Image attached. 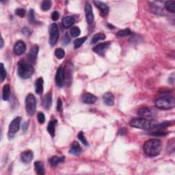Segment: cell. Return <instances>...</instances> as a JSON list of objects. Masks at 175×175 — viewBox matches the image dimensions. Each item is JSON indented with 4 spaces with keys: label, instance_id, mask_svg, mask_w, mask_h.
Wrapping results in <instances>:
<instances>
[{
    "label": "cell",
    "instance_id": "1",
    "mask_svg": "<svg viewBox=\"0 0 175 175\" xmlns=\"http://www.w3.org/2000/svg\"><path fill=\"white\" fill-rule=\"evenodd\" d=\"M161 142L158 139H151L147 140L144 144V151L147 155L155 157L161 151Z\"/></svg>",
    "mask_w": 175,
    "mask_h": 175
},
{
    "label": "cell",
    "instance_id": "2",
    "mask_svg": "<svg viewBox=\"0 0 175 175\" xmlns=\"http://www.w3.org/2000/svg\"><path fill=\"white\" fill-rule=\"evenodd\" d=\"M157 124V122L155 120L147 119L142 118V117L134 118L130 122V125L133 127L145 130H150L155 128Z\"/></svg>",
    "mask_w": 175,
    "mask_h": 175
},
{
    "label": "cell",
    "instance_id": "3",
    "mask_svg": "<svg viewBox=\"0 0 175 175\" xmlns=\"http://www.w3.org/2000/svg\"><path fill=\"white\" fill-rule=\"evenodd\" d=\"M155 106L158 109H170L175 107V99L170 95L161 97L155 101Z\"/></svg>",
    "mask_w": 175,
    "mask_h": 175
},
{
    "label": "cell",
    "instance_id": "4",
    "mask_svg": "<svg viewBox=\"0 0 175 175\" xmlns=\"http://www.w3.org/2000/svg\"><path fill=\"white\" fill-rule=\"evenodd\" d=\"M34 72V68L31 64L21 62L18 66V75L23 79L30 78Z\"/></svg>",
    "mask_w": 175,
    "mask_h": 175
},
{
    "label": "cell",
    "instance_id": "5",
    "mask_svg": "<svg viewBox=\"0 0 175 175\" xmlns=\"http://www.w3.org/2000/svg\"><path fill=\"white\" fill-rule=\"evenodd\" d=\"M26 112L29 116H33L36 109V100L33 94H29L26 99Z\"/></svg>",
    "mask_w": 175,
    "mask_h": 175
},
{
    "label": "cell",
    "instance_id": "6",
    "mask_svg": "<svg viewBox=\"0 0 175 175\" xmlns=\"http://www.w3.org/2000/svg\"><path fill=\"white\" fill-rule=\"evenodd\" d=\"M49 44L53 47L57 43L59 38V29L57 24L52 23L49 26Z\"/></svg>",
    "mask_w": 175,
    "mask_h": 175
},
{
    "label": "cell",
    "instance_id": "7",
    "mask_svg": "<svg viewBox=\"0 0 175 175\" xmlns=\"http://www.w3.org/2000/svg\"><path fill=\"white\" fill-rule=\"evenodd\" d=\"M137 114L142 118L151 120H155L157 116L156 112L150 107H142V108L139 109Z\"/></svg>",
    "mask_w": 175,
    "mask_h": 175
},
{
    "label": "cell",
    "instance_id": "8",
    "mask_svg": "<svg viewBox=\"0 0 175 175\" xmlns=\"http://www.w3.org/2000/svg\"><path fill=\"white\" fill-rule=\"evenodd\" d=\"M21 117H17L10 124L9 129H8V137L11 138V137H13L14 134L17 133L20 128V123H21Z\"/></svg>",
    "mask_w": 175,
    "mask_h": 175
},
{
    "label": "cell",
    "instance_id": "9",
    "mask_svg": "<svg viewBox=\"0 0 175 175\" xmlns=\"http://www.w3.org/2000/svg\"><path fill=\"white\" fill-rule=\"evenodd\" d=\"M109 46H110V42H102V43L96 45L92 49V50H93L94 52H95L96 54L100 55V56H103Z\"/></svg>",
    "mask_w": 175,
    "mask_h": 175
},
{
    "label": "cell",
    "instance_id": "10",
    "mask_svg": "<svg viewBox=\"0 0 175 175\" xmlns=\"http://www.w3.org/2000/svg\"><path fill=\"white\" fill-rule=\"evenodd\" d=\"M72 65L69 64L64 70V83L67 86H69L72 84Z\"/></svg>",
    "mask_w": 175,
    "mask_h": 175
},
{
    "label": "cell",
    "instance_id": "11",
    "mask_svg": "<svg viewBox=\"0 0 175 175\" xmlns=\"http://www.w3.org/2000/svg\"><path fill=\"white\" fill-rule=\"evenodd\" d=\"M85 14L88 23L92 24L94 21V14L92 12V7L89 2H86L85 4Z\"/></svg>",
    "mask_w": 175,
    "mask_h": 175
},
{
    "label": "cell",
    "instance_id": "12",
    "mask_svg": "<svg viewBox=\"0 0 175 175\" xmlns=\"http://www.w3.org/2000/svg\"><path fill=\"white\" fill-rule=\"evenodd\" d=\"M26 51V45L23 41H19L16 42L14 47V52L17 56H20L25 53Z\"/></svg>",
    "mask_w": 175,
    "mask_h": 175
},
{
    "label": "cell",
    "instance_id": "13",
    "mask_svg": "<svg viewBox=\"0 0 175 175\" xmlns=\"http://www.w3.org/2000/svg\"><path fill=\"white\" fill-rule=\"evenodd\" d=\"M56 83L57 86L62 87L64 83V69L62 67H59L57 70L56 75Z\"/></svg>",
    "mask_w": 175,
    "mask_h": 175
},
{
    "label": "cell",
    "instance_id": "14",
    "mask_svg": "<svg viewBox=\"0 0 175 175\" xmlns=\"http://www.w3.org/2000/svg\"><path fill=\"white\" fill-rule=\"evenodd\" d=\"M39 51V47L37 45H34L32 46L28 54V59L31 63H34L36 60L37 55Z\"/></svg>",
    "mask_w": 175,
    "mask_h": 175
},
{
    "label": "cell",
    "instance_id": "15",
    "mask_svg": "<svg viewBox=\"0 0 175 175\" xmlns=\"http://www.w3.org/2000/svg\"><path fill=\"white\" fill-rule=\"evenodd\" d=\"M33 157H34L33 152L30 151V150H27V151L22 152L21 154V161H23V163L26 164H28L29 162H31L32 159H33Z\"/></svg>",
    "mask_w": 175,
    "mask_h": 175
},
{
    "label": "cell",
    "instance_id": "16",
    "mask_svg": "<svg viewBox=\"0 0 175 175\" xmlns=\"http://www.w3.org/2000/svg\"><path fill=\"white\" fill-rule=\"evenodd\" d=\"M82 101L85 103L87 104H92L94 103H95L97 101V97L92 94L91 93H89V92H87V93H85L83 96H82Z\"/></svg>",
    "mask_w": 175,
    "mask_h": 175
},
{
    "label": "cell",
    "instance_id": "17",
    "mask_svg": "<svg viewBox=\"0 0 175 175\" xmlns=\"http://www.w3.org/2000/svg\"><path fill=\"white\" fill-rule=\"evenodd\" d=\"M94 3L96 5V6L97 7V8L100 10V11H101V12L103 16L107 15V14H108L109 8L106 4H104L103 3V2H100V1H94Z\"/></svg>",
    "mask_w": 175,
    "mask_h": 175
},
{
    "label": "cell",
    "instance_id": "18",
    "mask_svg": "<svg viewBox=\"0 0 175 175\" xmlns=\"http://www.w3.org/2000/svg\"><path fill=\"white\" fill-rule=\"evenodd\" d=\"M81 152H82V150L78 142H74L72 144L71 149L69 150V153L72 155H79Z\"/></svg>",
    "mask_w": 175,
    "mask_h": 175
},
{
    "label": "cell",
    "instance_id": "19",
    "mask_svg": "<svg viewBox=\"0 0 175 175\" xmlns=\"http://www.w3.org/2000/svg\"><path fill=\"white\" fill-rule=\"evenodd\" d=\"M103 102L106 106H112L114 103V97L111 92H107L103 97Z\"/></svg>",
    "mask_w": 175,
    "mask_h": 175
},
{
    "label": "cell",
    "instance_id": "20",
    "mask_svg": "<svg viewBox=\"0 0 175 175\" xmlns=\"http://www.w3.org/2000/svg\"><path fill=\"white\" fill-rule=\"evenodd\" d=\"M52 103V94L51 92H48L42 99V104L45 108L48 109Z\"/></svg>",
    "mask_w": 175,
    "mask_h": 175
},
{
    "label": "cell",
    "instance_id": "21",
    "mask_svg": "<svg viewBox=\"0 0 175 175\" xmlns=\"http://www.w3.org/2000/svg\"><path fill=\"white\" fill-rule=\"evenodd\" d=\"M64 157L53 156L49 159V161L52 167H56L59 164L63 163L64 161Z\"/></svg>",
    "mask_w": 175,
    "mask_h": 175
},
{
    "label": "cell",
    "instance_id": "22",
    "mask_svg": "<svg viewBox=\"0 0 175 175\" xmlns=\"http://www.w3.org/2000/svg\"><path fill=\"white\" fill-rule=\"evenodd\" d=\"M75 23V19L73 17L71 16H67L62 19V26L65 28H69L71 27L72 25Z\"/></svg>",
    "mask_w": 175,
    "mask_h": 175
},
{
    "label": "cell",
    "instance_id": "23",
    "mask_svg": "<svg viewBox=\"0 0 175 175\" xmlns=\"http://www.w3.org/2000/svg\"><path fill=\"white\" fill-rule=\"evenodd\" d=\"M57 123L56 120H54L49 122L48 126H47V131L48 133L51 135L52 137L55 136V134H56V125Z\"/></svg>",
    "mask_w": 175,
    "mask_h": 175
},
{
    "label": "cell",
    "instance_id": "24",
    "mask_svg": "<svg viewBox=\"0 0 175 175\" xmlns=\"http://www.w3.org/2000/svg\"><path fill=\"white\" fill-rule=\"evenodd\" d=\"M11 95V88L8 84L4 85L2 90V98L4 101H8Z\"/></svg>",
    "mask_w": 175,
    "mask_h": 175
},
{
    "label": "cell",
    "instance_id": "25",
    "mask_svg": "<svg viewBox=\"0 0 175 175\" xmlns=\"http://www.w3.org/2000/svg\"><path fill=\"white\" fill-rule=\"evenodd\" d=\"M34 167L36 172L38 174H44L45 173V169L44 165L41 161H36L34 163Z\"/></svg>",
    "mask_w": 175,
    "mask_h": 175
},
{
    "label": "cell",
    "instance_id": "26",
    "mask_svg": "<svg viewBox=\"0 0 175 175\" xmlns=\"http://www.w3.org/2000/svg\"><path fill=\"white\" fill-rule=\"evenodd\" d=\"M43 79L40 77L36 81V92L38 94H41L43 92Z\"/></svg>",
    "mask_w": 175,
    "mask_h": 175
},
{
    "label": "cell",
    "instance_id": "27",
    "mask_svg": "<svg viewBox=\"0 0 175 175\" xmlns=\"http://www.w3.org/2000/svg\"><path fill=\"white\" fill-rule=\"evenodd\" d=\"M106 38V35L102 33H99L94 35V36L92 37L91 43L92 44H96L97 42H98L100 41H102V40H104Z\"/></svg>",
    "mask_w": 175,
    "mask_h": 175
},
{
    "label": "cell",
    "instance_id": "28",
    "mask_svg": "<svg viewBox=\"0 0 175 175\" xmlns=\"http://www.w3.org/2000/svg\"><path fill=\"white\" fill-rule=\"evenodd\" d=\"M165 8L170 12L174 13L175 12V2L174 1H168L165 3Z\"/></svg>",
    "mask_w": 175,
    "mask_h": 175
},
{
    "label": "cell",
    "instance_id": "29",
    "mask_svg": "<svg viewBox=\"0 0 175 175\" xmlns=\"http://www.w3.org/2000/svg\"><path fill=\"white\" fill-rule=\"evenodd\" d=\"M87 38L86 36L82 37V38H77L75 41H74V47L75 49L79 48V47H81L82 45L84 43V42L86 41Z\"/></svg>",
    "mask_w": 175,
    "mask_h": 175
},
{
    "label": "cell",
    "instance_id": "30",
    "mask_svg": "<svg viewBox=\"0 0 175 175\" xmlns=\"http://www.w3.org/2000/svg\"><path fill=\"white\" fill-rule=\"evenodd\" d=\"M52 3L51 1L49 0H46V1H44L42 2L41 4V9L43 11H47L51 8Z\"/></svg>",
    "mask_w": 175,
    "mask_h": 175
},
{
    "label": "cell",
    "instance_id": "31",
    "mask_svg": "<svg viewBox=\"0 0 175 175\" xmlns=\"http://www.w3.org/2000/svg\"><path fill=\"white\" fill-rule=\"evenodd\" d=\"M81 31L78 27H72L70 29V34L72 37H77L79 36Z\"/></svg>",
    "mask_w": 175,
    "mask_h": 175
},
{
    "label": "cell",
    "instance_id": "32",
    "mask_svg": "<svg viewBox=\"0 0 175 175\" xmlns=\"http://www.w3.org/2000/svg\"><path fill=\"white\" fill-rule=\"evenodd\" d=\"M131 34H132L131 32L130 31V29H122V30H121L117 32V36L120 37V38H121V37H125Z\"/></svg>",
    "mask_w": 175,
    "mask_h": 175
},
{
    "label": "cell",
    "instance_id": "33",
    "mask_svg": "<svg viewBox=\"0 0 175 175\" xmlns=\"http://www.w3.org/2000/svg\"><path fill=\"white\" fill-rule=\"evenodd\" d=\"M55 55L58 59H62L64 57L65 52L62 49L60 48H57L56 49V51H55Z\"/></svg>",
    "mask_w": 175,
    "mask_h": 175
},
{
    "label": "cell",
    "instance_id": "34",
    "mask_svg": "<svg viewBox=\"0 0 175 175\" xmlns=\"http://www.w3.org/2000/svg\"><path fill=\"white\" fill-rule=\"evenodd\" d=\"M78 138L79 139V140L85 145V146H88V141L86 140V137L84 136L83 131H80L78 134Z\"/></svg>",
    "mask_w": 175,
    "mask_h": 175
},
{
    "label": "cell",
    "instance_id": "35",
    "mask_svg": "<svg viewBox=\"0 0 175 175\" xmlns=\"http://www.w3.org/2000/svg\"><path fill=\"white\" fill-rule=\"evenodd\" d=\"M37 119H38V121L40 124H43L46 120L45 116L42 112H38V115H37Z\"/></svg>",
    "mask_w": 175,
    "mask_h": 175
},
{
    "label": "cell",
    "instance_id": "36",
    "mask_svg": "<svg viewBox=\"0 0 175 175\" xmlns=\"http://www.w3.org/2000/svg\"><path fill=\"white\" fill-rule=\"evenodd\" d=\"M1 81H4V80L6 79V71L5 69L4 64L1 63Z\"/></svg>",
    "mask_w": 175,
    "mask_h": 175
},
{
    "label": "cell",
    "instance_id": "37",
    "mask_svg": "<svg viewBox=\"0 0 175 175\" xmlns=\"http://www.w3.org/2000/svg\"><path fill=\"white\" fill-rule=\"evenodd\" d=\"M151 136H155L157 137H164L166 136V135H167V133L165 131H157L155 132H152V133L151 134Z\"/></svg>",
    "mask_w": 175,
    "mask_h": 175
},
{
    "label": "cell",
    "instance_id": "38",
    "mask_svg": "<svg viewBox=\"0 0 175 175\" xmlns=\"http://www.w3.org/2000/svg\"><path fill=\"white\" fill-rule=\"evenodd\" d=\"M29 21L30 23H35L36 19H35V13L34 10H30L29 12Z\"/></svg>",
    "mask_w": 175,
    "mask_h": 175
},
{
    "label": "cell",
    "instance_id": "39",
    "mask_svg": "<svg viewBox=\"0 0 175 175\" xmlns=\"http://www.w3.org/2000/svg\"><path fill=\"white\" fill-rule=\"evenodd\" d=\"M15 14L20 17H23L26 15V10L23 8H18L16 10Z\"/></svg>",
    "mask_w": 175,
    "mask_h": 175
},
{
    "label": "cell",
    "instance_id": "40",
    "mask_svg": "<svg viewBox=\"0 0 175 175\" xmlns=\"http://www.w3.org/2000/svg\"><path fill=\"white\" fill-rule=\"evenodd\" d=\"M171 124V122H163V123H161V124H157V126L155 127V128H157V129H164L165 128V127H168L170 126Z\"/></svg>",
    "mask_w": 175,
    "mask_h": 175
},
{
    "label": "cell",
    "instance_id": "41",
    "mask_svg": "<svg viewBox=\"0 0 175 175\" xmlns=\"http://www.w3.org/2000/svg\"><path fill=\"white\" fill-rule=\"evenodd\" d=\"M22 33H23L25 36H29V35H31L32 32H31L30 29H29L28 27H23V29H22Z\"/></svg>",
    "mask_w": 175,
    "mask_h": 175
},
{
    "label": "cell",
    "instance_id": "42",
    "mask_svg": "<svg viewBox=\"0 0 175 175\" xmlns=\"http://www.w3.org/2000/svg\"><path fill=\"white\" fill-rule=\"evenodd\" d=\"M59 17H60V14L57 11H54L53 13L51 14V19L54 21H57V20L59 19Z\"/></svg>",
    "mask_w": 175,
    "mask_h": 175
},
{
    "label": "cell",
    "instance_id": "43",
    "mask_svg": "<svg viewBox=\"0 0 175 175\" xmlns=\"http://www.w3.org/2000/svg\"><path fill=\"white\" fill-rule=\"evenodd\" d=\"M70 41H71V38H70V37L68 36V34L65 35L64 38L63 39L64 45H68L70 42Z\"/></svg>",
    "mask_w": 175,
    "mask_h": 175
},
{
    "label": "cell",
    "instance_id": "44",
    "mask_svg": "<svg viewBox=\"0 0 175 175\" xmlns=\"http://www.w3.org/2000/svg\"><path fill=\"white\" fill-rule=\"evenodd\" d=\"M62 107V101L60 98H59L57 100V111L60 112Z\"/></svg>",
    "mask_w": 175,
    "mask_h": 175
},
{
    "label": "cell",
    "instance_id": "45",
    "mask_svg": "<svg viewBox=\"0 0 175 175\" xmlns=\"http://www.w3.org/2000/svg\"><path fill=\"white\" fill-rule=\"evenodd\" d=\"M127 129L125 128H122L119 130V134L121 135V136H123V135L127 134Z\"/></svg>",
    "mask_w": 175,
    "mask_h": 175
},
{
    "label": "cell",
    "instance_id": "46",
    "mask_svg": "<svg viewBox=\"0 0 175 175\" xmlns=\"http://www.w3.org/2000/svg\"><path fill=\"white\" fill-rule=\"evenodd\" d=\"M27 129H28V122H25V123H23V126H22V129H23L24 132H26Z\"/></svg>",
    "mask_w": 175,
    "mask_h": 175
},
{
    "label": "cell",
    "instance_id": "47",
    "mask_svg": "<svg viewBox=\"0 0 175 175\" xmlns=\"http://www.w3.org/2000/svg\"><path fill=\"white\" fill-rule=\"evenodd\" d=\"M170 82L172 84H173L174 83V74H172V75L170 77Z\"/></svg>",
    "mask_w": 175,
    "mask_h": 175
},
{
    "label": "cell",
    "instance_id": "48",
    "mask_svg": "<svg viewBox=\"0 0 175 175\" xmlns=\"http://www.w3.org/2000/svg\"><path fill=\"white\" fill-rule=\"evenodd\" d=\"M1 48H2V47H3V46H4V41H3V38H1Z\"/></svg>",
    "mask_w": 175,
    "mask_h": 175
}]
</instances>
